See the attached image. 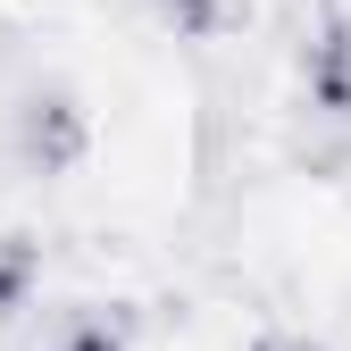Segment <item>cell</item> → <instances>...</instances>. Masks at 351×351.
Instances as JSON below:
<instances>
[{
	"label": "cell",
	"instance_id": "obj_3",
	"mask_svg": "<svg viewBox=\"0 0 351 351\" xmlns=\"http://www.w3.org/2000/svg\"><path fill=\"white\" fill-rule=\"evenodd\" d=\"M34 285H42V251H34V234H0V318H17L25 301H34Z\"/></svg>",
	"mask_w": 351,
	"mask_h": 351
},
{
	"label": "cell",
	"instance_id": "obj_2",
	"mask_svg": "<svg viewBox=\"0 0 351 351\" xmlns=\"http://www.w3.org/2000/svg\"><path fill=\"white\" fill-rule=\"evenodd\" d=\"M310 101L335 109V117H351V17H335L318 34V51H310Z\"/></svg>",
	"mask_w": 351,
	"mask_h": 351
},
{
	"label": "cell",
	"instance_id": "obj_1",
	"mask_svg": "<svg viewBox=\"0 0 351 351\" xmlns=\"http://www.w3.org/2000/svg\"><path fill=\"white\" fill-rule=\"evenodd\" d=\"M0 151L17 176H67L93 151V117L67 84H17L9 109H0Z\"/></svg>",
	"mask_w": 351,
	"mask_h": 351
},
{
	"label": "cell",
	"instance_id": "obj_6",
	"mask_svg": "<svg viewBox=\"0 0 351 351\" xmlns=\"http://www.w3.org/2000/svg\"><path fill=\"white\" fill-rule=\"evenodd\" d=\"M251 351H318V343H285V335H268V343H251Z\"/></svg>",
	"mask_w": 351,
	"mask_h": 351
},
{
	"label": "cell",
	"instance_id": "obj_5",
	"mask_svg": "<svg viewBox=\"0 0 351 351\" xmlns=\"http://www.w3.org/2000/svg\"><path fill=\"white\" fill-rule=\"evenodd\" d=\"M42 351H125V335H117L109 318H75V326H59Z\"/></svg>",
	"mask_w": 351,
	"mask_h": 351
},
{
	"label": "cell",
	"instance_id": "obj_4",
	"mask_svg": "<svg viewBox=\"0 0 351 351\" xmlns=\"http://www.w3.org/2000/svg\"><path fill=\"white\" fill-rule=\"evenodd\" d=\"M151 17H159L167 34H184V42H209L217 25L234 17V0H151Z\"/></svg>",
	"mask_w": 351,
	"mask_h": 351
}]
</instances>
